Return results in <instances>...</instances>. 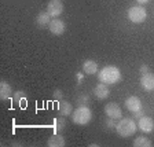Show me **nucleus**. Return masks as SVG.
Instances as JSON below:
<instances>
[{"label": "nucleus", "mask_w": 154, "mask_h": 147, "mask_svg": "<svg viewBox=\"0 0 154 147\" xmlns=\"http://www.w3.org/2000/svg\"><path fill=\"white\" fill-rule=\"evenodd\" d=\"M51 18L52 17L50 15L47 11H40V13L37 14V17H36V22H37V25L40 26V28H45V26L50 25Z\"/></svg>", "instance_id": "14"}, {"label": "nucleus", "mask_w": 154, "mask_h": 147, "mask_svg": "<svg viewBox=\"0 0 154 147\" xmlns=\"http://www.w3.org/2000/svg\"><path fill=\"white\" fill-rule=\"evenodd\" d=\"M88 102H90L88 95H80L77 98V105L79 106H88Z\"/></svg>", "instance_id": "20"}, {"label": "nucleus", "mask_w": 154, "mask_h": 147, "mask_svg": "<svg viewBox=\"0 0 154 147\" xmlns=\"http://www.w3.org/2000/svg\"><path fill=\"white\" fill-rule=\"evenodd\" d=\"M84 74H85L84 72H77L76 73V78H77V83L79 84H81L84 81Z\"/></svg>", "instance_id": "23"}, {"label": "nucleus", "mask_w": 154, "mask_h": 147, "mask_svg": "<svg viewBox=\"0 0 154 147\" xmlns=\"http://www.w3.org/2000/svg\"><path fill=\"white\" fill-rule=\"evenodd\" d=\"M47 13L52 18H58L63 13V3H62V0H50L47 4Z\"/></svg>", "instance_id": "5"}, {"label": "nucleus", "mask_w": 154, "mask_h": 147, "mask_svg": "<svg viewBox=\"0 0 154 147\" xmlns=\"http://www.w3.org/2000/svg\"><path fill=\"white\" fill-rule=\"evenodd\" d=\"M138 128L140 129L144 133H150L154 129V121L151 117H147V115H143L138 120Z\"/></svg>", "instance_id": "8"}, {"label": "nucleus", "mask_w": 154, "mask_h": 147, "mask_svg": "<svg viewBox=\"0 0 154 147\" xmlns=\"http://www.w3.org/2000/svg\"><path fill=\"white\" fill-rule=\"evenodd\" d=\"M98 80H99V83L107 84V85L119 83L121 80V70L114 65L105 66L98 72Z\"/></svg>", "instance_id": "1"}, {"label": "nucleus", "mask_w": 154, "mask_h": 147, "mask_svg": "<svg viewBox=\"0 0 154 147\" xmlns=\"http://www.w3.org/2000/svg\"><path fill=\"white\" fill-rule=\"evenodd\" d=\"M136 2H138V3H139V4H140V6H142V4H146V3H149L150 0H136Z\"/></svg>", "instance_id": "26"}, {"label": "nucleus", "mask_w": 154, "mask_h": 147, "mask_svg": "<svg viewBox=\"0 0 154 147\" xmlns=\"http://www.w3.org/2000/svg\"><path fill=\"white\" fill-rule=\"evenodd\" d=\"M142 100L139 99L138 96H129L125 99V107L129 110L131 113H135L138 110H142Z\"/></svg>", "instance_id": "11"}, {"label": "nucleus", "mask_w": 154, "mask_h": 147, "mask_svg": "<svg viewBox=\"0 0 154 147\" xmlns=\"http://www.w3.org/2000/svg\"><path fill=\"white\" fill-rule=\"evenodd\" d=\"M92 120V112L88 106H77L72 113V121L77 125H87Z\"/></svg>", "instance_id": "2"}, {"label": "nucleus", "mask_w": 154, "mask_h": 147, "mask_svg": "<svg viewBox=\"0 0 154 147\" xmlns=\"http://www.w3.org/2000/svg\"><path fill=\"white\" fill-rule=\"evenodd\" d=\"M105 114L109 118H113V120H120L122 117L121 107H120L119 103H116V102H110L105 106Z\"/></svg>", "instance_id": "6"}, {"label": "nucleus", "mask_w": 154, "mask_h": 147, "mask_svg": "<svg viewBox=\"0 0 154 147\" xmlns=\"http://www.w3.org/2000/svg\"><path fill=\"white\" fill-rule=\"evenodd\" d=\"M105 127H106L107 129L116 128V124H114V121H113V118H109V117H107V120L105 121Z\"/></svg>", "instance_id": "22"}, {"label": "nucleus", "mask_w": 154, "mask_h": 147, "mask_svg": "<svg viewBox=\"0 0 154 147\" xmlns=\"http://www.w3.org/2000/svg\"><path fill=\"white\" fill-rule=\"evenodd\" d=\"M65 138L59 133H54L52 136H50L47 140V146L48 147H63L65 146Z\"/></svg>", "instance_id": "13"}, {"label": "nucleus", "mask_w": 154, "mask_h": 147, "mask_svg": "<svg viewBox=\"0 0 154 147\" xmlns=\"http://www.w3.org/2000/svg\"><path fill=\"white\" fill-rule=\"evenodd\" d=\"M26 96L28 95H26L25 91H17V92H14V95H13V100L21 106L22 105V102H25L26 100Z\"/></svg>", "instance_id": "18"}, {"label": "nucleus", "mask_w": 154, "mask_h": 147, "mask_svg": "<svg viewBox=\"0 0 154 147\" xmlns=\"http://www.w3.org/2000/svg\"><path fill=\"white\" fill-rule=\"evenodd\" d=\"M13 93V88L7 81H2L0 83V98L2 100H8Z\"/></svg>", "instance_id": "15"}, {"label": "nucleus", "mask_w": 154, "mask_h": 147, "mask_svg": "<svg viewBox=\"0 0 154 147\" xmlns=\"http://www.w3.org/2000/svg\"><path fill=\"white\" fill-rule=\"evenodd\" d=\"M136 127L138 125L132 118H120V121L116 124V131L121 138H129L136 132Z\"/></svg>", "instance_id": "3"}, {"label": "nucleus", "mask_w": 154, "mask_h": 147, "mask_svg": "<svg viewBox=\"0 0 154 147\" xmlns=\"http://www.w3.org/2000/svg\"><path fill=\"white\" fill-rule=\"evenodd\" d=\"M58 113L62 115V117H67L73 113V106L70 102L67 100H59L58 102Z\"/></svg>", "instance_id": "12"}, {"label": "nucleus", "mask_w": 154, "mask_h": 147, "mask_svg": "<svg viewBox=\"0 0 154 147\" xmlns=\"http://www.w3.org/2000/svg\"><path fill=\"white\" fill-rule=\"evenodd\" d=\"M83 72L85 74H96L98 73V63L92 59H87L83 63Z\"/></svg>", "instance_id": "16"}, {"label": "nucleus", "mask_w": 154, "mask_h": 147, "mask_svg": "<svg viewBox=\"0 0 154 147\" xmlns=\"http://www.w3.org/2000/svg\"><path fill=\"white\" fill-rule=\"evenodd\" d=\"M149 72H150V70H149L147 65H142V66H140V73L144 74V73H149Z\"/></svg>", "instance_id": "25"}, {"label": "nucleus", "mask_w": 154, "mask_h": 147, "mask_svg": "<svg viewBox=\"0 0 154 147\" xmlns=\"http://www.w3.org/2000/svg\"><path fill=\"white\" fill-rule=\"evenodd\" d=\"M52 96H54V99H57L58 102H59V100L63 99V92H62L61 90H55L54 93H52Z\"/></svg>", "instance_id": "21"}, {"label": "nucleus", "mask_w": 154, "mask_h": 147, "mask_svg": "<svg viewBox=\"0 0 154 147\" xmlns=\"http://www.w3.org/2000/svg\"><path fill=\"white\" fill-rule=\"evenodd\" d=\"M66 127V121L65 118H55L54 120V129L55 132H62Z\"/></svg>", "instance_id": "19"}, {"label": "nucleus", "mask_w": 154, "mask_h": 147, "mask_svg": "<svg viewBox=\"0 0 154 147\" xmlns=\"http://www.w3.org/2000/svg\"><path fill=\"white\" fill-rule=\"evenodd\" d=\"M147 18V11L144 7L139 6H134L128 10V19L134 23H142L144 22V19Z\"/></svg>", "instance_id": "4"}, {"label": "nucleus", "mask_w": 154, "mask_h": 147, "mask_svg": "<svg viewBox=\"0 0 154 147\" xmlns=\"http://www.w3.org/2000/svg\"><path fill=\"white\" fill-rule=\"evenodd\" d=\"M143 112H142V110H138V112H135L134 113V118H136V120H139L140 118V117H143Z\"/></svg>", "instance_id": "24"}, {"label": "nucleus", "mask_w": 154, "mask_h": 147, "mask_svg": "<svg viewBox=\"0 0 154 147\" xmlns=\"http://www.w3.org/2000/svg\"><path fill=\"white\" fill-rule=\"evenodd\" d=\"M140 85L144 91H153L154 90V73L149 72V73L142 74Z\"/></svg>", "instance_id": "10"}, {"label": "nucleus", "mask_w": 154, "mask_h": 147, "mask_svg": "<svg viewBox=\"0 0 154 147\" xmlns=\"http://www.w3.org/2000/svg\"><path fill=\"white\" fill-rule=\"evenodd\" d=\"M48 29H50V32H51L52 35L61 36V35H63V32H65V29H66V26H65V22L62 21V19H59V18H52L51 22H50V25H48Z\"/></svg>", "instance_id": "7"}, {"label": "nucleus", "mask_w": 154, "mask_h": 147, "mask_svg": "<svg viewBox=\"0 0 154 147\" xmlns=\"http://www.w3.org/2000/svg\"><path fill=\"white\" fill-rule=\"evenodd\" d=\"M94 95L96 96V99H107L110 96V88L107 84H103V83H99L98 85L94 88Z\"/></svg>", "instance_id": "9"}, {"label": "nucleus", "mask_w": 154, "mask_h": 147, "mask_svg": "<svg viewBox=\"0 0 154 147\" xmlns=\"http://www.w3.org/2000/svg\"><path fill=\"white\" fill-rule=\"evenodd\" d=\"M134 146L135 147H151L153 143H151V140L149 138H146V136H138V138L134 140Z\"/></svg>", "instance_id": "17"}]
</instances>
